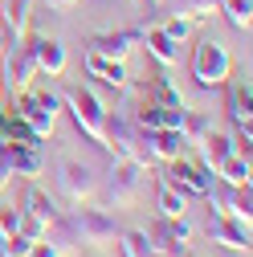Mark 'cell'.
<instances>
[{
	"instance_id": "cell-1",
	"label": "cell",
	"mask_w": 253,
	"mask_h": 257,
	"mask_svg": "<svg viewBox=\"0 0 253 257\" xmlns=\"http://www.w3.org/2000/svg\"><path fill=\"white\" fill-rule=\"evenodd\" d=\"M61 106L70 110V118L78 122V131L90 139V143H98L102 147V135H106V102L98 98L94 90H86V86H70L66 94H61Z\"/></svg>"
},
{
	"instance_id": "cell-2",
	"label": "cell",
	"mask_w": 253,
	"mask_h": 257,
	"mask_svg": "<svg viewBox=\"0 0 253 257\" xmlns=\"http://www.w3.org/2000/svg\"><path fill=\"white\" fill-rule=\"evenodd\" d=\"M13 114H21L33 131L45 139L49 131H53V122H57V110H61V94H53V90H21V94H13Z\"/></svg>"
},
{
	"instance_id": "cell-3",
	"label": "cell",
	"mask_w": 253,
	"mask_h": 257,
	"mask_svg": "<svg viewBox=\"0 0 253 257\" xmlns=\"http://www.w3.org/2000/svg\"><path fill=\"white\" fill-rule=\"evenodd\" d=\"M102 147L118 159H131L139 168H151V155L143 151V131L131 122V114H106V135H102Z\"/></svg>"
},
{
	"instance_id": "cell-4",
	"label": "cell",
	"mask_w": 253,
	"mask_h": 257,
	"mask_svg": "<svg viewBox=\"0 0 253 257\" xmlns=\"http://www.w3.org/2000/svg\"><path fill=\"white\" fill-rule=\"evenodd\" d=\"M229 74H233V53H229V45L204 37V41L196 45V53H192V78H196L204 90H212V86H225Z\"/></svg>"
},
{
	"instance_id": "cell-5",
	"label": "cell",
	"mask_w": 253,
	"mask_h": 257,
	"mask_svg": "<svg viewBox=\"0 0 253 257\" xmlns=\"http://www.w3.org/2000/svg\"><path fill=\"white\" fill-rule=\"evenodd\" d=\"M172 188H180L184 196H208L212 192V184H216V172L204 164V159H188L184 151L176 155V159H168V176H164Z\"/></svg>"
},
{
	"instance_id": "cell-6",
	"label": "cell",
	"mask_w": 253,
	"mask_h": 257,
	"mask_svg": "<svg viewBox=\"0 0 253 257\" xmlns=\"http://www.w3.org/2000/svg\"><path fill=\"white\" fill-rule=\"evenodd\" d=\"M57 188L66 192L70 204H86L94 192H98V176H94V168L82 164V159H74V155H57Z\"/></svg>"
},
{
	"instance_id": "cell-7",
	"label": "cell",
	"mask_w": 253,
	"mask_h": 257,
	"mask_svg": "<svg viewBox=\"0 0 253 257\" xmlns=\"http://www.w3.org/2000/svg\"><path fill=\"white\" fill-rule=\"evenodd\" d=\"M53 220H57V204L45 196L41 188H29L25 192V204H21V233L29 241H41Z\"/></svg>"
},
{
	"instance_id": "cell-8",
	"label": "cell",
	"mask_w": 253,
	"mask_h": 257,
	"mask_svg": "<svg viewBox=\"0 0 253 257\" xmlns=\"http://www.w3.org/2000/svg\"><path fill=\"white\" fill-rule=\"evenodd\" d=\"M143 172L147 168L131 164V159H118L114 172H110V184H106V204L110 208H131L143 192Z\"/></svg>"
},
{
	"instance_id": "cell-9",
	"label": "cell",
	"mask_w": 253,
	"mask_h": 257,
	"mask_svg": "<svg viewBox=\"0 0 253 257\" xmlns=\"http://www.w3.org/2000/svg\"><path fill=\"white\" fill-rule=\"evenodd\" d=\"M9 70H5V78H9V86H13V94H21V90H29L33 86V78H37V53H33V33H25V37H17L9 49Z\"/></svg>"
},
{
	"instance_id": "cell-10",
	"label": "cell",
	"mask_w": 253,
	"mask_h": 257,
	"mask_svg": "<svg viewBox=\"0 0 253 257\" xmlns=\"http://www.w3.org/2000/svg\"><path fill=\"white\" fill-rule=\"evenodd\" d=\"M208 208H212V216H233V220H253V192H249V184L245 188H233V184H212V192H208Z\"/></svg>"
},
{
	"instance_id": "cell-11",
	"label": "cell",
	"mask_w": 253,
	"mask_h": 257,
	"mask_svg": "<svg viewBox=\"0 0 253 257\" xmlns=\"http://www.w3.org/2000/svg\"><path fill=\"white\" fill-rule=\"evenodd\" d=\"M70 224H74V233H78V245H110L114 241V220H110V212L106 208H74V216H70Z\"/></svg>"
},
{
	"instance_id": "cell-12",
	"label": "cell",
	"mask_w": 253,
	"mask_h": 257,
	"mask_svg": "<svg viewBox=\"0 0 253 257\" xmlns=\"http://www.w3.org/2000/svg\"><path fill=\"white\" fill-rule=\"evenodd\" d=\"M147 241L155 249H164V253H184L188 241H192V224H188L184 216H164L160 224H151Z\"/></svg>"
},
{
	"instance_id": "cell-13",
	"label": "cell",
	"mask_w": 253,
	"mask_h": 257,
	"mask_svg": "<svg viewBox=\"0 0 253 257\" xmlns=\"http://www.w3.org/2000/svg\"><path fill=\"white\" fill-rule=\"evenodd\" d=\"M82 66H86V74H90V78H98L102 86H114V90H126V86H131V74H126V61H118V57H102V53L86 49Z\"/></svg>"
},
{
	"instance_id": "cell-14",
	"label": "cell",
	"mask_w": 253,
	"mask_h": 257,
	"mask_svg": "<svg viewBox=\"0 0 253 257\" xmlns=\"http://www.w3.org/2000/svg\"><path fill=\"white\" fill-rule=\"evenodd\" d=\"M139 29H114V33H98V37H90V49L94 53H102V57H118V61H126L135 53V45H139Z\"/></svg>"
},
{
	"instance_id": "cell-15",
	"label": "cell",
	"mask_w": 253,
	"mask_h": 257,
	"mask_svg": "<svg viewBox=\"0 0 253 257\" xmlns=\"http://www.w3.org/2000/svg\"><path fill=\"white\" fill-rule=\"evenodd\" d=\"M208 233H212V241H216V245H225V249H237V253H249V237H253L249 220L216 216V220H208Z\"/></svg>"
},
{
	"instance_id": "cell-16",
	"label": "cell",
	"mask_w": 253,
	"mask_h": 257,
	"mask_svg": "<svg viewBox=\"0 0 253 257\" xmlns=\"http://www.w3.org/2000/svg\"><path fill=\"white\" fill-rule=\"evenodd\" d=\"M33 53H37V74H49V78H61L66 74V45L57 37H33Z\"/></svg>"
},
{
	"instance_id": "cell-17",
	"label": "cell",
	"mask_w": 253,
	"mask_h": 257,
	"mask_svg": "<svg viewBox=\"0 0 253 257\" xmlns=\"http://www.w3.org/2000/svg\"><path fill=\"white\" fill-rule=\"evenodd\" d=\"M139 33H143L139 41L147 45V53H151L155 61H160V66H176V61H180V45H176V41L164 33L160 25H151V29H139Z\"/></svg>"
},
{
	"instance_id": "cell-18",
	"label": "cell",
	"mask_w": 253,
	"mask_h": 257,
	"mask_svg": "<svg viewBox=\"0 0 253 257\" xmlns=\"http://www.w3.org/2000/svg\"><path fill=\"white\" fill-rule=\"evenodd\" d=\"M0 155L9 159L13 176H25V180L41 176V168H45V155H41V147H5Z\"/></svg>"
},
{
	"instance_id": "cell-19",
	"label": "cell",
	"mask_w": 253,
	"mask_h": 257,
	"mask_svg": "<svg viewBox=\"0 0 253 257\" xmlns=\"http://www.w3.org/2000/svg\"><path fill=\"white\" fill-rule=\"evenodd\" d=\"M229 118H233V126H249V118H253V90H249V82L229 86Z\"/></svg>"
},
{
	"instance_id": "cell-20",
	"label": "cell",
	"mask_w": 253,
	"mask_h": 257,
	"mask_svg": "<svg viewBox=\"0 0 253 257\" xmlns=\"http://www.w3.org/2000/svg\"><path fill=\"white\" fill-rule=\"evenodd\" d=\"M200 151H204L200 159H204V164H208L212 172H216L220 164H225L229 155H237V147H233V135H216V131H212V135L200 143Z\"/></svg>"
},
{
	"instance_id": "cell-21",
	"label": "cell",
	"mask_w": 253,
	"mask_h": 257,
	"mask_svg": "<svg viewBox=\"0 0 253 257\" xmlns=\"http://www.w3.org/2000/svg\"><path fill=\"white\" fill-rule=\"evenodd\" d=\"M5 135H9V147H41V135L21 114H5Z\"/></svg>"
},
{
	"instance_id": "cell-22",
	"label": "cell",
	"mask_w": 253,
	"mask_h": 257,
	"mask_svg": "<svg viewBox=\"0 0 253 257\" xmlns=\"http://www.w3.org/2000/svg\"><path fill=\"white\" fill-rule=\"evenodd\" d=\"M160 5H168L172 17H192V21H204L220 9V0H160Z\"/></svg>"
},
{
	"instance_id": "cell-23",
	"label": "cell",
	"mask_w": 253,
	"mask_h": 257,
	"mask_svg": "<svg viewBox=\"0 0 253 257\" xmlns=\"http://www.w3.org/2000/svg\"><path fill=\"white\" fill-rule=\"evenodd\" d=\"M9 21V29H13V41L17 37H25L29 33V25H33V0H9V9L0 13Z\"/></svg>"
},
{
	"instance_id": "cell-24",
	"label": "cell",
	"mask_w": 253,
	"mask_h": 257,
	"mask_svg": "<svg viewBox=\"0 0 253 257\" xmlns=\"http://www.w3.org/2000/svg\"><path fill=\"white\" fill-rule=\"evenodd\" d=\"M180 135H184V143H204L208 135H212V118L204 114V110H184V126H180Z\"/></svg>"
},
{
	"instance_id": "cell-25",
	"label": "cell",
	"mask_w": 253,
	"mask_h": 257,
	"mask_svg": "<svg viewBox=\"0 0 253 257\" xmlns=\"http://www.w3.org/2000/svg\"><path fill=\"white\" fill-rule=\"evenodd\" d=\"M143 94H147V98H155V102H164V106H184V90L172 86L164 74H155V78L143 86Z\"/></svg>"
},
{
	"instance_id": "cell-26",
	"label": "cell",
	"mask_w": 253,
	"mask_h": 257,
	"mask_svg": "<svg viewBox=\"0 0 253 257\" xmlns=\"http://www.w3.org/2000/svg\"><path fill=\"white\" fill-rule=\"evenodd\" d=\"M216 13H225V21H229L233 29L249 33V25H253V0H220Z\"/></svg>"
},
{
	"instance_id": "cell-27",
	"label": "cell",
	"mask_w": 253,
	"mask_h": 257,
	"mask_svg": "<svg viewBox=\"0 0 253 257\" xmlns=\"http://www.w3.org/2000/svg\"><path fill=\"white\" fill-rule=\"evenodd\" d=\"M216 180L220 184H233V188H245L249 184V159L245 155H229L225 164L216 168Z\"/></svg>"
},
{
	"instance_id": "cell-28",
	"label": "cell",
	"mask_w": 253,
	"mask_h": 257,
	"mask_svg": "<svg viewBox=\"0 0 253 257\" xmlns=\"http://www.w3.org/2000/svg\"><path fill=\"white\" fill-rule=\"evenodd\" d=\"M188 200H192V196H184L180 188H172L168 180H160V212L164 216H188Z\"/></svg>"
},
{
	"instance_id": "cell-29",
	"label": "cell",
	"mask_w": 253,
	"mask_h": 257,
	"mask_svg": "<svg viewBox=\"0 0 253 257\" xmlns=\"http://www.w3.org/2000/svg\"><path fill=\"white\" fill-rule=\"evenodd\" d=\"M122 257H147L151 253V241H147V233L143 229H131V233H122Z\"/></svg>"
},
{
	"instance_id": "cell-30",
	"label": "cell",
	"mask_w": 253,
	"mask_h": 257,
	"mask_svg": "<svg viewBox=\"0 0 253 257\" xmlns=\"http://www.w3.org/2000/svg\"><path fill=\"white\" fill-rule=\"evenodd\" d=\"M160 29H164V33H168V37H172V41L180 45V41H188V37H192L196 21H192V17H168V21L160 25Z\"/></svg>"
},
{
	"instance_id": "cell-31",
	"label": "cell",
	"mask_w": 253,
	"mask_h": 257,
	"mask_svg": "<svg viewBox=\"0 0 253 257\" xmlns=\"http://www.w3.org/2000/svg\"><path fill=\"white\" fill-rule=\"evenodd\" d=\"M29 249H33V241H29L25 233L0 237V257H29Z\"/></svg>"
},
{
	"instance_id": "cell-32",
	"label": "cell",
	"mask_w": 253,
	"mask_h": 257,
	"mask_svg": "<svg viewBox=\"0 0 253 257\" xmlns=\"http://www.w3.org/2000/svg\"><path fill=\"white\" fill-rule=\"evenodd\" d=\"M13 233H21V208L0 200V237H13Z\"/></svg>"
},
{
	"instance_id": "cell-33",
	"label": "cell",
	"mask_w": 253,
	"mask_h": 257,
	"mask_svg": "<svg viewBox=\"0 0 253 257\" xmlns=\"http://www.w3.org/2000/svg\"><path fill=\"white\" fill-rule=\"evenodd\" d=\"M29 257H61V249H57L53 241H45V237H41V241H33V249H29Z\"/></svg>"
},
{
	"instance_id": "cell-34",
	"label": "cell",
	"mask_w": 253,
	"mask_h": 257,
	"mask_svg": "<svg viewBox=\"0 0 253 257\" xmlns=\"http://www.w3.org/2000/svg\"><path fill=\"white\" fill-rule=\"evenodd\" d=\"M33 5H41V9H49V13H70L78 0H33Z\"/></svg>"
},
{
	"instance_id": "cell-35",
	"label": "cell",
	"mask_w": 253,
	"mask_h": 257,
	"mask_svg": "<svg viewBox=\"0 0 253 257\" xmlns=\"http://www.w3.org/2000/svg\"><path fill=\"white\" fill-rule=\"evenodd\" d=\"M9 184H13V168H9V159L0 155V192H5Z\"/></svg>"
},
{
	"instance_id": "cell-36",
	"label": "cell",
	"mask_w": 253,
	"mask_h": 257,
	"mask_svg": "<svg viewBox=\"0 0 253 257\" xmlns=\"http://www.w3.org/2000/svg\"><path fill=\"white\" fill-rule=\"evenodd\" d=\"M147 257H184V253H164V249H155V245H151V253H147Z\"/></svg>"
},
{
	"instance_id": "cell-37",
	"label": "cell",
	"mask_w": 253,
	"mask_h": 257,
	"mask_svg": "<svg viewBox=\"0 0 253 257\" xmlns=\"http://www.w3.org/2000/svg\"><path fill=\"white\" fill-rule=\"evenodd\" d=\"M5 49H9V41H5V33H0V57H5Z\"/></svg>"
}]
</instances>
